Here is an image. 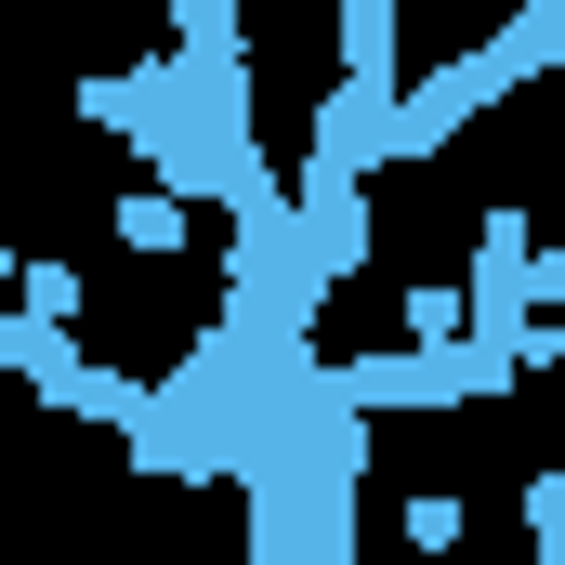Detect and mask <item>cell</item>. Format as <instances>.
Masks as SVG:
<instances>
[{"label": "cell", "instance_id": "obj_1", "mask_svg": "<svg viewBox=\"0 0 565 565\" xmlns=\"http://www.w3.org/2000/svg\"><path fill=\"white\" fill-rule=\"evenodd\" d=\"M540 66H565V0H526L500 40H473V53H447L434 79H408L395 119H382V158H434L460 119H487V106H500L513 79H540Z\"/></svg>", "mask_w": 565, "mask_h": 565}, {"label": "cell", "instance_id": "obj_3", "mask_svg": "<svg viewBox=\"0 0 565 565\" xmlns=\"http://www.w3.org/2000/svg\"><path fill=\"white\" fill-rule=\"evenodd\" d=\"M0 289H13V237H0Z\"/></svg>", "mask_w": 565, "mask_h": 565}, {"label": "cell", "instance_id": "obj_2", "mask_svg": "<svg viewBox=\"0 0 565 565\" xmlns=\"http://www.w3.org/2000/svg\"><path fill=\"white\" fill-rule=\"evenodd\" d=\"M460 329V289H408V342H447Z\"/></svg>", "mask_w": 565, "mask_h": 565}]
</instances>
